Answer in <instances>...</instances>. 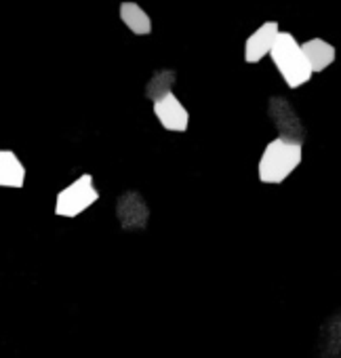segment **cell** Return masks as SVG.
I'll return each instance as SVG.
<instances>
[{
  "mask_svg": "<svg viewBox=\"0 0 341 358\" xmlns=\"http://www.w3.org/2000/svg\"><path fill=\"white\" fill-rule=\"evenodd\" d=\"M270 118L274 120L276 129L280 131V137L303 143L305 129H303L297 112L293 110V106L284 97H272L270 99Z\"/></svg>",
  "mask_w": 341,
  "mask_h": 358,
  "instance_id": "8992f818",
  "label": "cell"
},
{
  "mask_svg": "<svg viewBox=\"0 0 341 358\" xmlns=\"http://www.w3.org/2000/svg\"><path fill=\"white\" fill-rule=\"evenodd\" d=\"M118 13H120L122 24H124L133 34H137V36H147V34H152V20H150V15H147L137 3H131V0H126V3L120 5Z\"/></svg>",
  "mask_w": 341,
  "mask_h": 358,
  "instance_id": "30bf717a",
  "label": "cell"
},
{
  "mask_svg": "<svg viewBox=\"0 0 341 358\" xmlns=\"http://www.w3.org/2000/svg\"><path fill=\"white\" fill-rule=\"evenodd\" d=\"M26 166L13 150H0V188L22 190L26 186Z\"/></svg>",
  "mask_w": 341,
  "mask_h": 358,
  "instance_id": "ba28073f",
  "label": "cell"
},
{
  "mask_svg": "<svg viewBox=\"0 0 341 358\" xmlns=\"http://www.w3.org/2000/svg\"><path fill=\"white\" fill-rule=\"evenodd\" d=\"M175 80H177V72H175V70H168V68L158 70V72L147 80V85H145V97L154 103L156 99H160V97H164L166 93L173 91Z\"/></svg>",
  "mask_w": 341,
  "mask_h": 358,
  "instance_id": "8fae6325",
  "label": "cell"
},
{
  "mask_svg": "<svg viewBox=\"0 0 341 358\" xmlns=\"http://www.w3.org/2000/svg\"><path fill=\"white\" fill-rule=\"evenodd\" d=\"M154 116L158 118L162 129L173 133H186L190 127V112L173 91L154 101Z\"/></svg>",
  "mask_w": 341,
  "mask_h": 358,
  "instance_id": "277c9868",
  "label": "cell"
},
{
  "mask_svg": "<svg viewBox=\"0 0 341 358\" xmlns=\"http://www.w3.org/2000/svg\"><path fill=\"white\" fill-rule=\"evenodd\" d=\"M278 32H280L278 22L261 24L245 43V62L247 64H259L263 57H268L272 47H274V43H276Z\"/></svg>",
  "mask_w": 341,
  "mask_h": 358,
  "instance_id": "52a82bcc",
  "label": "cell"
},
{
  "mask_svg": "<svg viewBox=\"0 0 341 358\" xmlns=\"http://www.w3.org/2000/svg\"><path fill=\"white\" fill-rule=\"evenodd\" d=\"M270 57L278 70V74L282 76L284 85L289 89H299L305 83L312 80L314 72L303 55L301 45L297 43V38L291 32H278L276 43L270 51Z\"/></svg>",
  "mask_w": 341,
  "mask_h": 358,
  "instance_id": "7a4b0ae2",
  "label": "cell"
},
{
  "mask_svg": "<svg viewBox=\"0 0 341 358\" xmlns=\"http://www.w3.org/2000/svg\"><path fill=\"white\" fill-rule=\"evenodd\" d=\"M303 158V143L291 141L284 137L272 139L257 164V177L261 184L278 186L301 164Z\"/></svg>",
  "mask_w": 341,
  "mask_h": 358,
  "instance_id": "6da1fadb",
  "label": "cell"
},
{
  "mask_svg": "<svg viewBox=\"0 0 341 358\" xmlns=\"http://www.w3.org/2000/svg\"><path fill=\"white\" fill-rule=\"evenodd\" d=\"M97 201H99V192L93 184V175L82 173L70 186H66L61 192H57L53 211L57 217L72 220V217H78L80 213H85L87 209H91Z\"/></svg>",
  "mask_w": 341,
  "mask_h": 358,
  "instance_id": "3957f363",
  "label": "cell"
},
{
  "mask_svg": "<svg viewBox=\"0 0 341 358\" xmlns=\"http://www.w3.org/2000/svg\"><path fill=\"white\" fill-rule=\"evenodd\" d=\"M116 217L120 222V228L126 232L143 230L150 220V209L141 194L137 192H124L116 201Z\"/></svg>",
  "mask_w": 341,
  "mask_h": 358,
  "instance_id": "5b68a950",
  "label": "cell"
},
{
  "mask_svg": "<svg viewBox=\"0 0 341 358\" xmlns=\"http://www.w3.org/2000/svg\"><path fill=\"white\" fill-rule=\"evenodd\" d=\"M301 49H303V55H305L314 74L324 72L335 62V55H337L335 47L322 38H310L301 45Z\"/></svg>",
  "mask_w": 341,
  "mask_h": 358,
  "instance_id": "9c48e42d",
  "label": "cell"
}]
</instances>
